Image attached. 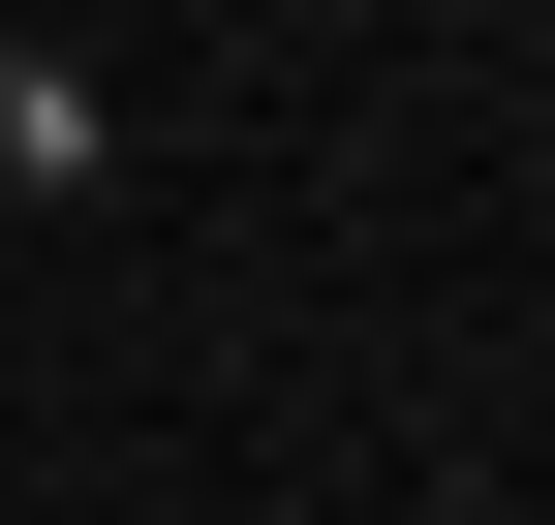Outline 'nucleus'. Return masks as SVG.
Wrapping results in <instances>:
<instances>
[{
	"label": "nucleus",
	"instance_id": "1",
	"mask_svg": "<svg viewBox=\"0 0 555 525\" xmlns=\"http://www.w3.org/2000/svg\"><path fill=\"white\" fill-rule=\"evenodd\" d=\"M0 185H124V93H93L62 31H0Z\"/></svg>",
	"mask_w": 555,
	"mask_h": 525
},
{
	"label": "nucleus",
	"instance_id": "2",
	"mask_svg": "<svg viewBox=\"0 0 555 525\" xmlns=\"http://www.w3.org/2000/svg\"><path fill=\"white\" fill-rule=\"evenodd\" d=\"M433 525H555V495H433Z\"/></svg>",
	"mask_w": 555,
	"mask_h": 525
}]
</instances>
